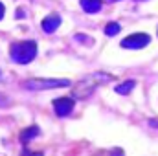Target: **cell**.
<instances>
[{"mask_svg": "<svg viewBox=\"0 0 158 156\" xmlns=\"http://www.w3.org/2000/svg\"><path fill=\"white\" fill-rule=\"evenodd\" d=\"M76 39H77L79 42H86V40H92L90 37H85V35H81V33H77V35H76Z\"/></svg>", "mask_w": 158, "mask_h": 156, "instance_id": "7c38bea8", "label": "cell"}, {"mask_svg": "<svg viewBox=\"0 0 158 156\" xmlns=\"http://www.w3.org/2000/svg\"><path fill=\"white\" fill-rule=\"evenodd\" d=\"M4 13H6V7H4V4L0 2V20L4 18Z\"/></svg>", "mask_w": 158, "mask_h": 156, "instance_id": "4fadbf2b", "label": "cell"}, {"mask_svg": "<svg viewBox=\"0 0 158 156\" xmlns=\"http://www.w3.org/2000/svg\"><path fill=\"white\" fill-rule=\"evenodd\" d=\"M151 125H155V127H158V121H151Z\"/></svg>", "mask_w": 158, "mask_h": 156, "instance_id": "5bb4252c", "label": "cell"}, {"mask_svg": "<svg viewBox=\"0 0 158 156\" xmlns=\"http://www.w3.org/2000/svg\"><path fill=\"white\" fill-rule=\"evenodd\" d=\"M134 86H136V81H123L121 84H118L116 86V92L118 94H121V96H127V94H131L132 90H134Z\"/></svg>", "mask_w": 158, "mask_h": 156, "instance_id": "9c48e42d", "label": "cell"}, {"mask_svg": "<svg viewBox=\"0 0 158 156\" xmlns=\"http://www.w3.org/2000/svg\"><path fill=\"white\" fill-rule=\"evenodd\" d=\"M103 81H112V76H109V74H105V72H96V74L88 76L86 79L79 81L77 84L74 86V90H72V96L77 97V99H86V97L92 96V92H94Z\"/></svg>", "mask_w": 158, "mask_h": 156, "instance_id": "6da1fadb", "label": "cell"}, {"mask_svg": "<svg viewBox=\"0 0 158 156\" xmlns=\"http://www.w3.org/2000/svg\"><path fill=\"white\" fill-rule=\"evenodd\" d=\"M37 55V42L35 40H19L9 46V57L11 61L19 64H28Z\"/></svg>", "mask_w": 158, "mask_h": 156, "instance_id": "7a4b0ae2", "label": "cell"}, {"mask_svg": "<svg viewBox=\"0 0 158 156\" xmlns=\"http://www.w3.org/2000/svg\"><path fill=\"white\" fill-rule=\"evenodd\" d=\"M39 134H40V130H39V127H37V125L26 127V129L20 132V142H22V143H28V142H31L33 138H37Z\"/></svg>", "mask_w": 158, "mask_h": 156, "instance_id": "52a82bcc", "label": "cell"}, {"mask_svg": "<svg viewBox=\"0 0 158 156\" xmlns=\"http://www.w3.org/2000/svg\"><path fill=\"white\" fill-rule=\"evenodd\" d=\"M59 26H61V17H59L57 13H52V15L44 17L42 22H40V28H42V31H46V33H53Z\"/></svg>", "mask_w": 158, "mask_h": 156, "instance_id": "8992f818", "label": "cell"}, {"mask_svg": "<svg viewBox=\"0 0 158 156\" xmlns=\"http://www.w3.org/2000/svg\"><path fill=\"white\" fill-rule=\"evenodd\" d=\"M72 83L68 79H26L24 81V86L28 90H50V88H64V86H70Z\"/></svg>", "mask_w": 158, "mask_h": 156, "instance_id": "3957f363", "label": "cell"}, {"mask_svg": "<svg viewBox=\"0 0 158 156\" xmlns=\"http://www.w3.org/2000/svg\"><path fill=\"white\" fill-rule=\"evenodd\" d=\"M149 42H151V37L147 33H132V35H129V37H125V39L121 40V48H127V50H142Z\"/></svg>", "mask_w": 158, "mask_h": 156, "instance_id": "277c9868", "label": "cell"}, {"mask_svg": "<svg viewBox=\"0 0 158 156\" xmlns=\"http://www.w3.org/2000/svg\"><path fill=\"white\" fill-rule=\"evenodd\" d=\"M53 110H55L57 116L61 117L72 114V110H74V97H57V99H53Z\"/></svg>", "mask_w": 158, "mask_h": 156, "instance_id": "5b68a950", "label": "cell"}, {"mask_svg": "<svg viewBox=\"0 0 158 156\" xmlns=\"http://www.w3.org/2000/svg\"><path fill=\"white\" fill-rule=\"evenodd\" d=\"M119 30H121V26H119L118 22H109L107 26H105V35L107 37H114V35H118Z\"/></svg>", "mask_w": 158, "mask_h": 156, "instance_id": "30bf717a", "label": "cell"}, {"mask_svg": "<svg viewBox=\"0 0 158 156\" xmlns=\"http://www.w3.org/2000/svg\"><path fill=\"white\" fill-rule=\"evenodd\" d=\"M9 105H11V103H9V99H7L4 94H0V107H2V109H7Z\"/></svg>", "mask_w": 158, "mask_h": 156, "instance_id": "8fae6325", "label": "cell"}, {"mask_svg": "<svg viewBox=\"0 0 158 156\" xmlns=\"http://www.w3.org/2000/svg\"><path fill=\"white\" fill-rule=\"evenodd\" d=\"M79 4L86 13H98L101 9V0H81Z\"/></svg>", "mask_w": 158, "mask_h": 156, "instance_id": "ba28073f", "label": "cell"}]
</instances>
